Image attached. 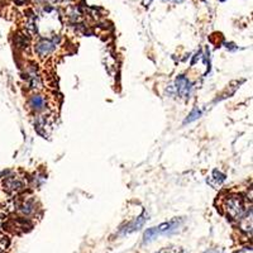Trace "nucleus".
<instances>
[{"label":"nucleus","mask_w":253,"mask_h":253,"mask_svg":"<svg viewBox=\"0 0 253 253\" xmlns=\"http://www.w3.org/2000/svg\"><path fill=\"white\" fill-rule=\"evenodd\" d=\"M35 26L36 32L42 35V37L55 33L58 27L61 26L60 17H58L56 9L52 6H46L42 13L38 15L37 19H35Z\"/></svg>","instance_id":"f257e3e1"},{"label":"nucleus","mask_w":253,"mask_h":253,"mask_svg":"<svg viewBox=\"0 0 253 253\" xmlns=\"http://www.w3.org/2000/svg\"><path fill=\"white\" fill-rule=\"evenodd\" d=\"M225 208L229 214V216L234 220L241 221L242 219L247 215V210H246L245 204L242 202V199L239 196H232L225 203Z\"/></svg>","instance_id":"f03ea898"},{"label":"nucleus","mask_w":253,"mask_h":253,"mask_svg":"<svg viewBox=\"0 0 253 253\" xmlns=\"http://www.w3.org/2000/svg\"><path fill=\"white\" fill-rule=\"evenodd\" d=\"M58 43V37L53 36L52 38H43L42 41H40L37 44H36V52L38 55L44 57V56L49 55L51 52L55 51L56 46Z\"/></svg>","instance_id":"7ed1b4c3"},{"label":"nucleus","mask_w":253,"mask_h":253,"mask_svg":"<svg viewBox=\"0 0 253 253\" xmlns=\"http://www.w3.org/2000/svg\"><path fill=\"white\" fill-rule=\"evenodd\" d=\"M182 220L181 219H172V220L167 221V223H162L161 225H158L156 228L157 236H162V234H171L177 230V228L181 225Z\"/></svg>","instance_id":"20e7f679"},{"label":"nucleus","mask_w":253,"mask_h":253,"mask_svg":"<svg viewBox=\"0 0 253 253\" xmlns=\"http://www.w3.org/2000/svg\"><path fill=\"white\" fill-rule=\"evenodd\" d=\"M147 219H148V215H147L146 213H143L141 216H138L137 219H134L133 221H130L129 224H126V227L122 229L121 234L122 236H126V234H130V233H133V232H137V230H139L142 227H143Z\"/></svg>","instance_id":"39448f33"},{"label":"nucleus","mask_w":253,"mask_h":253,"mask_svg":"<svg viewBox=\"0 0 253 253\" xmlns=\"http://www.w3.org/2000/svg\"><path fill=\"white\" fill-rule=\"evenodd\" d=\"M175 87L177 94L180 95L181 98H189V95L191 94V89H193L191 83H190L185 76H178V78L176 79Z\"/></svg>","instance_id":"423d86ee"},{"label":"nucleus","mask_w":253,"mask_h":253,"mask_svg":"<svg viewBox=\"0 0 253 253\" xmlns=\"http://www.w3.org/2000/svg\"><path fill=\"white\" fill-rule=\"evenodd\" d=\"M4 186H5V189L10 194H15L23 189V181H20L19 178L14 177V176H10V177H8L5 180Z\"/></svg>","instance_id":"0eeeda50"},{"label":"nucleus","mask_w":253,"mask_h":253,"mask_svg":"<svg viewBox=\"0 0 253 253\" xmlns=\"http://www.w3.org/2000/svg\"><path fill=\"white\" fill-rule=\"evenodd\" d=\"M225 180V175L224 173L219 172V171H213V173H211V176H210L209 178H208V184L210 185V186H213L214 189H216L218 186H220L223 182H224Z\"/></svg>","instance_id":"6e6552de"},{"label":"nucleus","mask_w":253,"mask_h":253,"mask_svg":"<svg viewBox=\"0 0 253 253\" xmlns=\"http://www.w3.org/2000/svg\"><path fill=\"white\" fill-rule=\"evenodd\" d=\"M29 105H31L32 109H35L36 112H41V110H43L44 107H46V100H44L43 96H41V95H35V96H32V99L29 100Z\"/></svg>","instance_id":"1a4fd4ad"},{"label":"nucleus","mask_w":253,"mask_h":253,"mask_svg":"<svg viewBox=\"0 0 253 253\" xmlns=\"http://www.w3.org/2000/svg\"><path fill=\"white\" fill-rule=\"evenodd\" d=\"M28 83L31 85V87H33V89H40L41 85H42L40 76L35 71H31L28 74Z\"/></svg>","instance_id":"9d476101"},{"label":"nucleus","mask_w":253,"mask_h":253,"mask_svg":"<svg viewBox=\"0 0 253 253\" xmlns=\"http://www.w3.org/2000/svg\"><path fill=\"white\" fill-rule=\"evenodd\" d=\"M200 115H202V112H200V110H199L198 108H195V109H194L193 112L190 113V114H189V117H187V118L185 119L184 124L191 123V122L196 121V119H198V118H200Z\"/></svg>","instance_id":"9b49d317"},{"label":"nucleus","mask_w":253,"mask_h":253,"mask_svg":"<svg viewBox=\"0 0 253 253\" xmlns=\"http://www.w3.org/2000/svg\"><path fill=\"white\" fill-rule=\"evenodd\" d=\"M156 253H182V250L178 247H165Z\"/></svg>","instance_id":"f8f14e48"},{"label":"nucleus","mask_w":253,"mask_h":253,"mask_svg":"<svg viewBox=\"0 0 253 253\" xmlns=\"http://www.w3.org/2000/svg\"><path fill=\"white\" fill-rule=\"evenodd\" d=\"M234 253H252V250H251V247H246L243 248V250H239Z\"/></svg>","instance_id":"ddd939ff"},{"label":"nucleus","mask_w":253,"mask_h":253,"mask_svg":"<svg viewBox=\"0 0 253 253\" xmlns=\"http://www.w3.org/2000/svg\"><path fill=\"white\" fill-rule=\"evenodd\" d=\"M167 1H173V3H181L182 0H167Z\"/></svg>","instance_id":"4468645a"},{"label":"nucleus","mask_w":253,"mask_h":253,"mask_svg":"<svg viewBox=\"0 0 253 253\" xmlns=\"http://www.w3.org/2000/svg\"><path fill=\"white\" fill-rule=\"evenodd\" d=\"M207 253H221V252H219V251H208Z\"/></svg>","instance_id":"2eb2a0df"}]
</instances>
